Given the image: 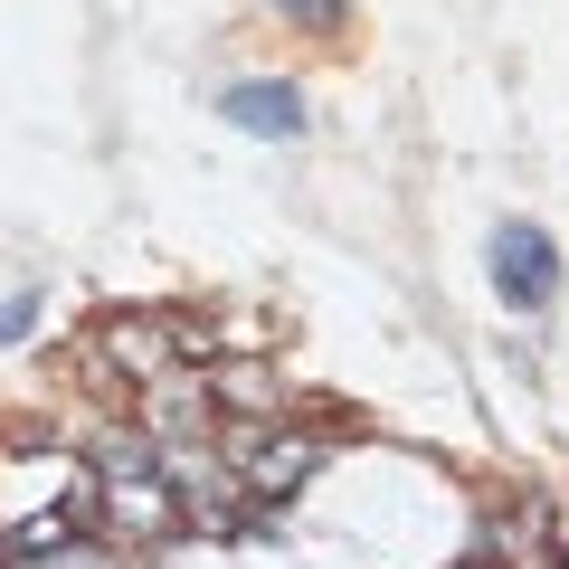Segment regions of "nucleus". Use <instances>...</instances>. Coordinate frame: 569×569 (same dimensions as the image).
Segmentation results:
<instances>
[{"label":"nucleus","mask_w":569,"mask_h":569,"mask_svg":"<svg viewBox=\"0 0 569 569\" xmlns=\"http://www.w3.org/2000/svg\"><path fill=\"white\" fill-rule=\"evenodd\" d=\"M219 104H228V123H247V133H266V142L305 133V96H295L284 77H238Z\"/></svg>","instance_id":"nucleus-2"},{"label":"nucleus","mask_w":569,"mask_h":569,"mask_svg":"<svg viewBox=\"0 0 569 569\" xmlns=\"http://www.w3.org/2000/svg\"><path fill=\"white\" fill-rule=\"evenodd\" d=\"M295 29H342V0H276Z\"/></svg>","instance_id":"nucleus-3"},{"label":"nucleus","mask_w":569,"mask_h":569,"mask_svg":"<svg viewBox=\"0 0 569 569\" xmlns=\"http://www.w3.org/2000/svg\"><path fill=\"white\" fill-rule=\"evenodd\" d=\"M493 295H503L512 313H550L560 305V247H550V228H531V219L493 228Z\"/></svg>","instance_id":"nucleus-1"},{"label":"nucleus","mask_w":569,"mask_h":569,"mask_svg":"<svg viewBox=\"0 0 569 569\" xmlns=\"http://www.w3.org/2000/svg\"><path fill=\"white\" fill-rule=\"evenodd\" d=\"M29 323H39V295H29V284H20V295H10V305H0V342H20Z\"/></svg>","instance_id":"nucleus-4"}]
</instances>
